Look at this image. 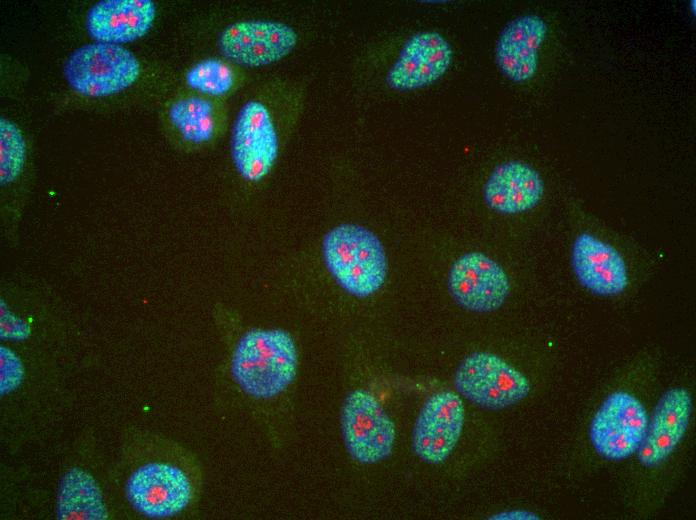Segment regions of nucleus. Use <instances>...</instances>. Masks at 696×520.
<instances>
[{"instance_id":"f257e3e1","label":"nucleus","mask_w":696,"mask_h":520,"mask_svg":"<svg viewBox=\"0 0 696 520\" xmlns=\"http://www.w3.org/2000/svg\"><path fill=\"white\" fill-rule=\"evenodd\" d=\"M298 355L291 335L281 329H253L238 341L231 361L234 380L248 395L268 399L294 380Z\"/></svg>"},{"instance_id":"f03ea898","label":"nucleus","mask_w":696,"mask_h":520,"mask_svg":"<svg viewBox=\"0 0 696 520\" xmlns=\"http://www.w3.org/2000/svg\"><path fill=\"white\" fill-rule=\"evenodd\" d=\"M322 255L334 280L351 295L368 297L386 281L384 247L366 227L353 223L335 226L323 238Z\"/></svg>"},{"instance_id":"7ed1b4c3","label":"nucleus","mask_w":696,"mask_h":520,"mask_svg":"<svg viewBox=\"0 0 696 520\" xmlns=\"http://www.w3.org/2000/svg\"><path fill=\"white\" fill-rule=\"evenodd\" d=\"M137 57L122 45L93 42L75 49L65 60L63 75L69 87L85 97L114 95L139 78Z\"/></svg>"},{"instance_id":"20e7f679","label":"nucleus","mask_w":696,"mask_h":520,"mask_svg":"<svg viewBox=\"0 0 696 520\" xmlns=\"http://www.w3.org/2000/svg\"><path fill=\"white\" fill-rule=\"evenodd\" d=\"M454 386L459 395L490 410L517 404L531 388L522 372L500 356L483 351L463 359L456 369Z\"/></svg>"},{"instance_id":"39448f33","label":"nucleus","mask_w":696,"mask_h":520,"mask_svg":"<svg viewBox=\"0 0 696 520\" xmlns=\"http://www.w3.org/2000/svg\"><path fill=\"white\" fill-rule=\"evenodd\" d=\"M341 428L348 452L359 463H377L393 450L395 424L367 390L356 389L348 394L342 406Z\"/></svg>"},{"instance_id":"423d86ee","label":"nucleus","mask_w":696,"mask_h":520,"mask_svg":"<svg viewBox=\"0 0 696 520\" xmlns=\"http://www.w3.org/2000/svg\"><path fill=\"white\" fill-rule=\"evenodd\" d=\"M648 418L644 405L634 395L625 391L609 394L589 426L594 450L607 460L630 457L643 441Z\"/></svg>"},{"instance_id":"0eeeda50","label":"nucleus","mask_w":696,"mask_h":520,"mask_svg":"<svg viewBox=\"0 0 696 520\" xmlns=\"http://www.w3.org/2000/svg\"><path fill=\"white\" fill-rule=\"evenodd\" d=\"M298 34L290 25L275 20H240L219 35L221 54L231 62L251 68L276 63L295 48Z\"/></svg>"},{"instance_id":"6e6552de","label":"nucleus","mask_w":696,"mask_h":520,"mask_svg":"<svg viewBox=\"0 0 696 520\" xmlns=\"http://www.w3.org/2000/svg\"><path fill=\"white\" fill-rule=\"evenodd\" d=\"M230 146L234 166L245 180L258 182L270 172L278 156V135L262 102L249 100L240 108Z\"/></svg>"},{"instance_id":"1a4fd4ad","label":"nucleus","mask_w":696,"mask_h":520,"mask_svg":"<svg viewBox=\"0 0 696 520\" xmlns=\"http://www.w3.org/2000/svg\"><path fill=\"white\" fill-rule=\"evenodd\" d=\"M448 290L463 308L487 313L499 309L510 293V280L488 255L471 251L458 257L448 273Z\"/></svg>"},{"instance_id":"9d476101","label":"nucleus","mask_w":696,"mask_h":520,"mask_svg":"<svg viewBox=\"0 0 696 520\" xmlns=\"http://www.w3.org/2000/svg\"><path fill=\"white\" fill-rule=\"evenodd\" d=\"M454 50L438 31L423 30L411 35L390 66L387 85L396 91H414L431 86L450 69Z\"/></svg>"},{"instance_id":"9b49d317","label":"nucleus","mask_w":696,"mask_h":520,"mask_svg":"<svg viewBox=\"0 0 696 520\" xmlns=\"http://www.w3.org/2000/svg\"><path fill=\"white\" fill-rule=\"evenodd\" d=\"M465 422V406L454 391L431 395L421 408L412 434L415 454L430 464L444 462L454 450Z\"/></svg>"},{"instance_id":"f8f14e48","label":"nucleus","mask_w":696,"mask_h":520,"mask_svg":"<svg viewBox=\"0 0 696 520\" xmlns=\"http://www.w3.org/2000/svg\"><path fill=\"white\" fill-rule=\"evenodd\" d=\"M126 494L132 506L151 518H164L181 512L191 499L186 474L166 463H149L129 477Z\"/></svg>"},{"instance_id":"ddd939ff","label":"nucleus","mask_w":696,"mask_h":520,"mask_svg":"<svg viewBox=\"0 0 696 520\" xmlns=\"http://www.w3.org/2000/svg\"><path fill=\"white\" fill-rule=\"evenodd\" d=\"M693 402L684 387L666 390L648 418L637 457L644 467L663 463L683 439L692 415Z\"/></svg>"},{"instance_id":"4468645a","label":"nucleus","mask_w":696,"mask_h":520,"mask_svg":"<svg viewBox=\"0 0 696 520\" xmlns=\"http://www.w3.org/2000/svg\"><path fill=\"white\" fill-rule=\"evenodd\" d=\"M547 34L548 25L537 14L510 20L495 44V62L501 73L515 83L531 80L538 71L539 52Z\"/></svg>"},{"instance_id":"2eb2a0df","label":"nucleus","mask_w":696,"mask_h":520,"mask_svg":"<svg viewBox=\"0 0 696 520\" xmlns=\"http://www.w3.org/2000/svg\"><path fill=\"white\" fill-rule=\"evenodd\" d=\"M574 274L588 291L600 296H615L627 288L629 276L624 258L611 244L583 232L572 245Z\"/></svg>"},{"instance_id":"dca6fc26","label":"nucleus","mask_w":696,"mask_h":520,"mask_svg":"<svg viewBox=\"0 0 696 520\" xmlns=\"http://www.w3.org/2000/svg\"><path fill=\"white\" fill-rule=\"evenodd\" d=\"M155 18L152 0H101L88 10L85 28L95 42L122 45L147 34Z\"/></svg>"},{"instance_id":"f3484780","label":"nucleus","mask_w":696,"mask_h":520,"mask_svg":"<svg viewBox=\"0 0 696 520\" xmlns=\"http://www.w3.org/2000/svg\"><path fill=\"white\" fill-rule=\"evenodd\" d=\"M544 190L543 178L532 165L509 160L490 172L483 186V198L493 211L513 215L535 208Z\"/></svg>"},{"instance_id":"a211bd4d","label":"nucleus","mask_w":696,"mask_h":520,"mask_svg":"<svg viewBox=\"0 0 696 520\" xmlns=\"http://www.w3.org/2000/svg\"><path fill=\"white\" fill-rule=\"evenodd\" d=\"M57 516L61 520H105L108 512L94 478L73 467L62 477L57 498Z\"/></svg>"},{"instance_id":"6ab92c4d","label":"nucleus","mask_w":696,"mask_h":520,"mask_svg":"<svg viewBox=\"0 0 696 520\" xmlns=\"http://www.w3.org/2000/svg\"><path fill=\"white\" fill-rule=\"evenodd\" d=\"M168 117L174 128L187 142L205 143L214 135V107L207 99L200 97L179 99L170 106Z\"/></svg>"},{"instance_id":"aec40b11","label":"nucleus","mask_w":696,"mask_h":520,"mask_svg":"<svg viewBox=\"0 0 696 520\" xmlns=\"http://www.w3.org/2000/svg\"><path fill=\"white\" fill-rule=\"evenodd\" d=\"M234 73L227 63L217 58L203 59L185 74L188 87L209 96H223L234 85Z\"/></svg>"},{"instance_id":"412c9836","label":"nucleus","mask_w":696,"mask_h":520,"mask_svg":"<svg viewBox=\"0 0 696 520\" xmlns=\"http://www.w3.org/2000/svg\"><path fill=\"white\" fill-rule=\"evenodd\" d=\"M26 159L25 139L15 123L0 118V181L13 182L21 173Z\"/></svg>"},{"instance_id":"4be33fe9","label":"nucleus","mask_w":696,"mask_h":520,"mask_svg":"<svg viewBox=\"0 0 696 520\" xmlns=\"http://www.w3.org/2000/svg\"><path fill=\"white\" fill-rule=\"evenodd\" d=\"M1 395L8 394L21 384L24 369L20 359L9 348L1 346Z\"/></svg>"},{"instance_id":"5701e85b","label":"nucleus","mask_w":696,"mask_h":520,"mask_svg":"<svg viewBox=\"0 0 696 520\" xmlns=\"http://www.w3.org/2000/svg\"><path fill=\"white\" fill-rule=\"evenodd\" d=\"M30 326L12 314L1 300L0 336L2 339L24 340L30 335Z\"/></svg>"},{"instance_id":"b1692460","label":"nucleus","mask_w":696,"mask_h":520,"mask_svg":"<svg viewBox=\"0 0 696 520\" xmlns=\"http://www.w3.org/2000/svg\"><path fill=\"white\" fill-rule=\"evenodd\" d=\"M493 519H539V517L526 510H512V511H507L503 513H499L498 515H494L492 517Z\"/></svg>"}]
</instances>
